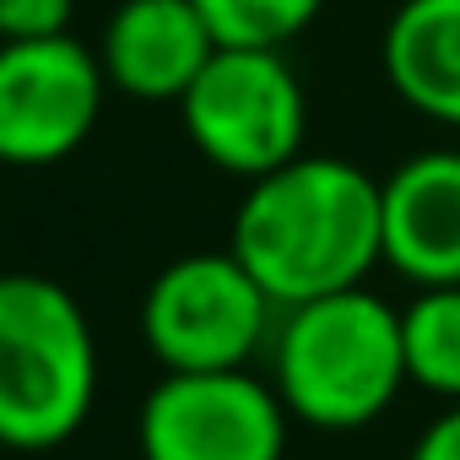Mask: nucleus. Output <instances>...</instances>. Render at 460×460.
<instances>
[{
    "mask_svg": "<svg viewBox=\"0 0 460 460\" xmlns=\"http://www.w3.org/2000/svg\"><path fill=\"white\" fill-rule=\"evenodd\" d=\"M227 250L277 309L363 288V277L385 261L379 179L347 157L304 152L244 190Z\"/></svg>",
    "mask_w": 460,
    "mask_h": 460,
    "instance_id": "nucleus-1",
    "label": "nucleus"
},
{
    "mask_svg": "<svg viewBox=\"0 0 460 460\" xmlns=\"http://www.w3.org/2000/svg\"><path fill=\"white\" fill-rule=\"evenodd\" d=\"M271 385L288 417L320 433L379 422L406 385L401 314L368 288L282 309L271 331Z\"/></svg>",
    "mask_w": 460,
    "mask_h": 460,
    "instance_id": "nucleus-2",
    "label": "nucleus"
},
{
    "mask_svg": "<svg viewBox=\"0 0 460 460\" xmlns=\"http://www.w3.org/2000/svg\"><path fill=\"white\" fill-rule=\"evenodd\" d=\"M98 401V341L55 277H0V449L44 455L71 444Z\"/></svg>",
    "mask_w": 460,
    "mask_h": 460,
    "instance_id": "nucleus-3",
    "label": "nucleus"
},
{
    "mask_svg": "<svg viewBox=\"0 0 460 460\" xmlns=\"http://www.w3.org/2000/svg\"><path fill=\"white\" fill-rule=\"evenodd\" d=\"M190 146L244 184L304 157L309 103L282 49H217L179 98Z\"/></svg>",
    "mask_w": 460,
    "mask_h": 460,
    "instance_id": "nucleus-4",
    "label": "nucleus"
},
{
    "mask_svg": "<svg viewBox=\"0 0 460 460\" xmlns=\"http://www.w3.org/2000/svg\"><path fill=\"white\" fill-rule=\"evenodd\" d=\"M271 293L234 250H200L168 261L141 298V341L168 374L250 368L271 336Z\"/></svg>",
    "mask_w": 460,
    "mask_h": 460,
    "instance_id": "nucleus-5",
    "label": "nucleus"
},
{
    "mask_svg": "<svg viewBox=\"0 0 460 460\" xmlns=\"http://www.w3.org/2000/svg\"><path fill=\"white\" fill-rule=\"evenodd\" d=\"M288 406L250 368L163 374L136 411L141 460H282Z\"/></svg>",
    "mask_w": 460,
    "mask_h": 460,
    "instance_id": "nucleus-6",
    "label": "nucleus"
},
{
    "mask_svg": "<svg viewBox=\"0 0 460 460\" xmlns=\"http://www.w3.org/2000/svg\"><path fill=\"white\" fill-rule=\"evenodd\" d=\"M109 76L98 49L82 39H28L0 44V163L49 168L66 163L98 125Z\"/></svg>",
    "mask_w": 460,
    "mask_h": 460,
    "instance_id": "nucleus-7",
    "label": "nucleus"
},
{
    "mask_svg": "<svg viewBox=\"0 0 460 460\" xmlns=\"http://www.w3.org/2000/svg\"><path fill=\"white\" fill-rule=\"evenodd\" d=\"M385 266L411 288H460V152L433 146L379 179Z\"/></svg>",
    "mask_w": 460,
    "mask_h": 460,
    "instance_id": "nucleus-8",
    "label": "nucleus"
},
{
    "mask_svg": "<svg viewBox=\"0 0 460 460\" xmlns=\"http://www.w3.org/2000/svg\"><path fill=\"white\" fill-rule=\"evenodd\" d=\"M217 49L222 44L195 0H125L103 28L98 60L114 93L136 103H179Z\"/></svg>",
    "mask_w": 460,
    "mask_h": 460,
    "instance_id": "nucleus-9",
    "label": "nucleus"
},
{
    "mask_svg": "<svg viewBox=\"0 0 460 460\" xmlns=\"http://www.w3.org/2000/svg\"><path fill=\"white\" fill-rule=\"evenodd\" d=\"M379 66L406 109L460 130V0H401L379 39Z\"/></svg>",
    "mask_w": 460,
    "mask_h": 460,
    "instance_id": "nucleus-10",
    "label": "nucleus"
},
{
    "mask_svg": "<svg viewBox=\"0 0 460 460\" xmlns=\"http://www.w3.org/2000/svg\"><path fill=\"white\" fill-rule=\"evenodd\" d=\"M401 347H406V385L460 401V288H417L401 309Z\"/></svg>",
    "mask_w": 460,
    "mask_h": 460,
    "instance_id": "nucleus-11",
    "label": "nucleus"
},
{
    "mask_svg": "<svg viewBox=\"0 0 460 460\" xmlns=\"http://www.w3.org/2000/svg\"><path fill=\"white\" fill-rule=\"evenodd\" d=\"M222 49H282L293 44L325 0H195Z\"/></svg>",
    "mask_w": 460,
    "mask_h": 460,
    "instance_id": "nucleus-12",
    "label": "nucleus"
},
{
    "mask_svg": "<svg viewBox=\"0 0 460 460\" xmlns=\"http://www.w3.org/2000/svg\"><path fill=\"white\" fill-rule=\"evenodd\" d=\"M76 0H0V44H28V39H60L71 33Z\"/></svg>",
    "mask_w": 460,
    "mask_h": 460,
    "instance_id": "nucleus-13",
    "label": "nucleus"
},
{
    "mask_svg": "<svg viewBox=\"0 0 460 460\" xmlns=\"http://www.w3.org/2000/svg\"><path fill=\"white\" fill-rule=\"evenodd\" d=\"M406 460H460V401H449L411 444Z\"/></svg>",
    "mask_w": 460,
    "mask_h": 460,
    "instance_id": "nucleus-14",
    "label": "nucleus"
},
{
    "mask_svg": "<svg viewBox=\"0 0 460 460\" xmlns=\"http://www.w3.org/2000/svg\"><path fill=\"white\" fill-rule=\"evenodd\" d=\"M0 277H6V271H0Z\"/></svg>",
    "mask_w": 460,
    "mask_h": 460,
    "instance_id": "nucleus-15",
    "label": "nucleus"
}]
</instances>
